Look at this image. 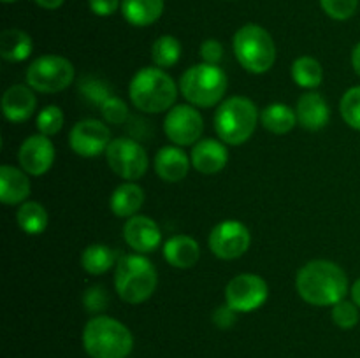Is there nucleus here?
<instances>
[{
	"instance_id": "1",
	"label": "nucleus",
	"mask_w": 360,
	"mask_h": 358,
	"mask_svg": "<svg viewBox=\"0 0 360 358\" xmlns=\"http://www.w3.org/2000/svg\"><path fill=\"white\" fill-rule=\"evenodd\" d=\"M295 288L308 304L316 307L336 305L348 293L347 272L330 260H311L299 269Z\"/></svg>"
},
{
	"instance_id": "2",
	"label": "nucleus",
	"mask_w": 360,
	"mask_h": 358,
	"mask_svg": "<svg viewBox=\"0 0 360 358\" xmlns=\"http://www.w3.org/2000/svg\"><path fill=\"white\" fill-rule=\"evenodd\" d=\"M129 95L132 104L139 111L158 114V112L172 109L178 97V86L164 69L146 67L132 77Z\"/></svg>"
},
{
	"instance_id": "3",
	"label": "nucleus",
	"mask_w": 360,
	"mask_h": 358,
	"mask_svg": "<svg viewBox=\"0 0 360 358\" xmlns=\"http://www.w3.org/2000/svg\"><path fill=\"white\" fill-rule=\"evenodd\" d=\"M83 347L91 358H127L134 350V337L122 321L98 314L84 325Z\"/></svg>"
},
{
	"instance_id": "4",
	"label": "nucleus",
	"mask_w": 360,
	"mask_h": 358,
	"mask_svg": "<svg viewBox=\"0 0 360 358\" xmlns=\"http://www.w3.org/2000/svg\"><path fill=\"white\" fill-rule=\"evenodd\" d=\"M157 269L141 253L122 256L116 263V293L127 304L137 305L146 302L157 290Z\"/></svg>"
},
{
	"instance_id": "5",
	"label": "nucleus",
	"mask_w": 360,
	"mask_h": 358,
	"mask_svg": "<svg viewBox=\"0 0 360 358\" xmlns=\"http://www.w3.org/2000/svg\"><path fill=\"white\" fill-rule=\"evenodd\" d=\"M260 114L246 97L225 98L214 112L217 135L229 146H241L253 135Z\"/></svg>"
},
{
	"instance_id": "6",
	"label": "nucleus",
	"mask_w": 360,
	"mask_h": 358,
	"mask_svg": "<svg viewBox=\"0 0 360 358\" xmlns=\"http://www.w3.org/2000/svg\"><path fill=\"white\" fill-rule=\"evenodd\" d=\"M234 55L245 70L264 74L276 62V46L273 37L260 25L248 23L234 34Z\"/></svg>"
},
{
	"instance_id": "7",
	"label": "nucleus",
	"mask_w": 360,
	"mask_h": 358,
	"mask_svg": "<svg viewBox=\"0 0 360 358\" xmlns=\"http://www.w3.org/2000/svg\"><path fill=\"white\" fill-rule=\"evenodd\" d=\"M179 90L193 107H213L220 104L227 91V76L218 65L199 63L183 72Z\"/></svg>"
},
{
	"instance_id": "8",
	"label": "nucleus",
	"mask_w": 360,
	"mask_h": 358,
	"mask_svg": "<svg viewBox=\"0 0 360 358\" xmlns=\"http://www.w3.org/2000/svg\"><path fill=\"white\" fill-rule=\"evenodd\" d=\"M74 81V65L58 55H42L28 65L27 83L41 93H58Z\"/></svg>"
},
{
	"instance_id": "9",
	"label": "nucleus",
	"mask_w": 360,
	"mask_h": 358,
	"mask_svg": "<svg viewBox=\"0 0 360 358\" xmlns=\"http://www.w3.org/2000/svg\"><path fill=\"white\" fill-rule=\"evenodd\" d=\"M105 160H108L109 168L127 181H136L143 178L150 165L146 150L137 140L129 139V137L112 139L105 150Z\"/></svg>"
},
{
	"instance_id": "10",
	"label": "nucleus",
	"mask_w": 360,
	"mask_h": 358,
	"mask_svg": "<svg viewBox=\"0 0 360 358\" xmlns=\"http://www.w3.org/2000/svg\"><path fill=\"white\" fill-rule=\"evenodd\" d=\"M269 297V286L259 274H239L225 288V302L236 312H252L264 305Z\"/></svg>"
},
{
	"instance_id": "11",
	"label": "nucleus",
	"mask_w": 360,
	"mask_h": 358,
	"mask_svg": "<svg viewBox=\"0 0 360 358\" xmlns=\"http://www.w3.org/2000/svg\"><path fill=\"white\" fill-rule=\"evenodd\" d=\"M207 244L213 255L220 260H236L248 251L252 235L241 221L225 220L211 230Z\"/></svg>"
},
{
	"instance_id": "12",
	"label": "nucleus",
	"mask_w": 360,
	"mask_h": 358,
	"mask_svg": "<svg viewBox=\"0 0 360 358\" xmlns=\"http://www.w3.org/2000/svg\"><path fill=\"white\" fill-rule=\"evenodd\" d=\"M164 132L176 146H193L204 132V119L193 105H174L164 119Z\"/></svg>"
},
{
	"instance_id": "13",
	"label": "nucleus",
	"mask_w": 360,
	"mask_h": 358,
	"mask_svg": "<svg viewBox=\"0 0 360 358\" xmlns=\"http://www.w3.org/2000/svg\"><path fill=\"white\" fill-rule=\"evenodd\" d=\"M111 144V130L98 119H81L69 133V146L83 158H94L105 153Z\"/></svg>"
},
{
	"instance_id": "14",
	"label": "nucleus",
	"mask_w": 360,
	"mask_h": 358,
	"mask_svg": "<svg viewBox=\"0 0 360 358\" xmlns=\"http://www.w3.org/2000/svg\"><path fill=\"white\" fill-rule=\"evenodd\" d=\"M18 160L27 174L42 175L51 168L55 161V146L49 137L35 133L23 140L18 151Z\"/></svg>"
},
{
	"instance_id": "15",
	"label": "nucleus",
	"mask_w": 360,
	"mask_h": 358,
	"mask_svg": "<svg viewBox=\"0 0 360 358\" xmlns=\"http://www.w3.org/2000/svg\"><path fill=\"white\" fill-rule=\"evenodd\" d=\"M123 239L136 253L146 255L155 251L162 241V230L150 216L136 214L123 225Z\"/></svg>"
},
{
	"instance_id": "16",
	"label": "nucleus",
	"mask_w": 360,
	"mask_h": 358,
	"mask_svg": "<svg viewBox=\"0 0 360 358\" xmlns=\"http://www.w3.org/2000/svg\"><path fill=\"white\" fill-rule=\"evenodd\" d=\"M192 160L179 146H164L155 154V172L165 183H179L186 178Z\"/></svg>"
},
{
	"instance_id": "17",
	"label": "nucleus",
	"mask_w": 360,
	"mask_h": 358,
	"mask_svg": "<svg viewBox=\"0 0 360 358\" xmlns=\"http://www.w3.org/2000/svg\"><path fill=\"white\" fill-rule=\"evenodd\" d=\"M190 160L192 167L200 174H217L229 161L227 147L220 140L200 139L199 142L193 144Z\"/></svg>"
},
{
	"instance_id": "18",
	"label": "nucleus",
	"mask_w": 360,
	"mask_h": 358,
	"mask_svg": "<svg viewBox=\"0 0 360 358\" xmlns=\"http://www.w3.org/2000/svg\"><path fill=\"white\" fill-rule=\"evenodd\" d=\"M295 114H297V123L302 128L316 132L329 123L330 107L322 95L316 91H308L299 97Z\"/></svg>"
},
{
	"instance_id": "19",
	"label": "nucleus",
	"mask_w": 360,
	"mask_h": 358,
	"mask_svg": "<svg viewBox=\"0 0 360 358\" xmlns=\"http://www.w3.org/2000/svg\"><path fill=\"white\" fill-rule=\"evenodd\" d=\"M37 107V98H35L34 90L25 84H14L7 88L2 97V111L4 116L11 123H23L34 114Z\"/></svg>"
},
{
	"instance_id": "20",
	"label": "nucleus",
	"mask_w": 360,
	"mask_h": 358,
	"mask_svg": "<svg viewBox=\"0 0 360 358\" xmlns=\"http://www.w3.org/2000/svg\"><path fill=\"white\" fill-rule=\"evenodd\" d=\"M30 179L23 168H16L13 165L0 167V200L6 206L27 202L30 195Z\"/></svg>"
},
{
	"instance_id": "21",
	"label": "nucleus",
	"mask_w": 360,
	"mask_h": 358,
	"mask_svg": "<svg viewBox=\"0 0 360 358\" xmlns=\"http://www.w3.org/2000/svg\"><path fill=\"white\" fill-rule=\"evenodd\" d=\"M200 248L190 235H174L164 244V258L176 269H190L199 262Z\"/></svg>"
},
{
	"instance_id": "22",
	"label": "nucleus",
	"mask_w": 360,
	"mask_h": 358,
	"mask_svg": "<svg viewBox=\"0 0 360 358\" xmlns=\"http://www.w3.org/2000/svg\"><path fill=\"white\" fill-rule=\"evenodd\" d=\"M144 204V190L132 181L120 185L109 199V207L118 218H132Z\"/></svg>"
},
{
	"instance_id": "23",
	"label": "nucleus",
	"mask_w": 360,
	"mask_h": 358,
	"mask_svg": "<svg viewBox=\"0 0 360 358\" xmlns=\"http://www.w3.org/2000/svg\"><path fill=\"white\" fill-rule=\"evenodd\" d=\"M164 0H122V14L134 27H150L160 20Z\"/></svg>"
},
{
	"instance_id": "24",
	"label": "nucleus",
	"mask_w": 360,
	"mask_h": 358,
	"mask_svg": "<svg viewBox=\"0 0 360 358\" xmlns=\"http://www.w3.org/2000/svg\"><path fill=\"white\" fill-rule=\"evenodd\" d=\"M32 37L23 30L9 28L0 34V56L6 62H23L32 55Z\"/></svg>"
},
{
	"instance_id": "25",
	"label": "nucleus",
	"mask_w": 360,
	"mask_h": 358,
	"mask_svg": "<svg viewBox=\"0 0 360 358\" xmlns=\"http://www.w3.org/2000/svg\"><path fill=\"white\" fill-rule=\"evenodd\" d=\"M260 123L271 133L285 135V133H288L295 126L297 114H295V111L290 105L276 102V104H271L262 109V112H260Z\"/></svg>"
},
{
	"instance_id": "26",
	"label": "nucleus",
	"mask_w": 360,
	"mask_h": 358,
	"mask_svg": "<svg viewBox=\"0 0 360 358\" xmlns=\"http://www.w3.org/2000/svg\"><path fill=\"white\" fill-rule=\"evenodd\" d=\"M116 263V253L105 244H90L81 253V267L91 276L105 274Z\"/></svg>"
},
{
	"instance_id": "27",
	"label": "nucleus",
	"mask_w": 360,
	"mask_h": 358,
	"mask_svg": "<svg viewBox=\"0 0 360 358\" xmlns=\"http://www.w3.org/2000/svg\"><path fill=\"white\" fill-rule=\"evenodd\" d=\"M16 221L21 230L28 235H39L48 227V213L44 206L34 200H27L18 207Z\"/></svg>"
},
{
	"instance_id": "28",
	"label": "nucleus",
	"mask_w": 360,
	"mask_h": 358,
	"mask_svg": "<svg viewBox=\"0 0 360 358\" xmlns=\"http://www.w3.org/2000/svg\"><path fill=\"white\" fill-rule=\"evenodd\" d=\"M292 79L301 88L313 90V88H319L322 84L323 69L319 60L311 58V56H299L292 63Z\"/></svg>"
},
{
	"instance_id": "29",
	"label": "nucleus",
	"mask_w": 360,
	"mask_h": 358,
	"mask_svg": "<svg viewBox=\"0 0 360 358\" xmlns=\"http://www.w3.org/2000/svg\"><path fill=\"white\" fill-rule=\"evenodd\" d=\"M151 58L160 69L174 67L181 58V44L174 35H162L151 46Z\"/></svg>"
},
{
	"instance_id": "30",
	"label": "nucleus",
	"mask_w": 360,
	"mask_h": 358,
	"mask_svg": "<svg viewBox=\"0 0 360 358\" xmlns=\"http://www.w3.org/2000/svg\"><path fill=\"white\" fill-rule=\"evenodd\" d=\"M340 109L345 123L360 132V86H354L345 91Z\"/></svg>"
},
{
	"instance_id": "31",
	"label": "nucleus",
	"mask_w": 360,
	"mask_h": 358,
	"mask_svg": "<svg viewBox=\"0 0 360 358\" xmlns=\"http://www.w3.org/2000/svg\"><path fill=\"white\" fill-rule=\"evenodd\" d=\"M37 126L39 133L46 137L56 135V133L62 130L63 126V112L58 105H48V107L42 109L37 116Z\"/></svg>"
},
{
	"instance_id": "32",
	"label": "nucleus",
	"mask_w": 360,
	"mask_h": 358,
	"mask_svg": "<svg viewBox=\"0 0 360 358\" xmlns=\"http://www.w3.org/2000/svg\"><path fill=\"white\" fill-rule=\"evenodd\" d=\"M330 316H333L334 325H338L343 330L354 329L359 323L360 314H359V305L355 302L350 300H341L338 302L336 305H333V311H330Z\"/></svg>"
},
{
	"instance_id": "33",
	"label": "nucleus",
	"mask_w": 360,
	"mask_h": 358,
	"mask_svg": "<svg viewBox=\"0 0 360 358\" xmlns=\"http://www.w3.org/2000/svg\"><path fill=\"white\" fill-rule=\"evenodd\" d=\"M320 6L333 20L347 21L357 11L359 0H320Z\"/></svg>"
},
{
	"instance_id": "34",
	"label": "nucleus",
	"mask_w": 360,
	"mask_h": 358,
	"mask_svg": "<svg viewBox=\"0 0 360 358\" xmlns=\"http://www.w3.org/2000/svg\"><path fill=\"white\" fill-rule=\"evenodd\" d=\"M101 112L105 121L112 123V125H122L129 118V107H127V104L122 98L115 97V95H111V97L102 102Z\"/></svg>"
},
{
	"instance_id": "35",
	"label": "nucleus",
	"mask_w": 360,
	"mask_h": 358,
	"mask_svg": "<svg viewBox=\"0 0 360 358\" xmlns=\"http://www.w3.org/2000/svg\"><path fill=\"white\" fill-rule=\"evenodd\" d=\"M79 90L83 91L84 97L90 98V100L95 102V104H102L105 98L111 97L108 88H105L101 81L95 79V77H83L79 84Z\"/></svg>"
},
{
	"instance_id": "36",
	"label": "nucleus",
	"mask_w": 360,
	"mask_h": 358,
	"mask_svg": "<svg viewBox=\"0 0 360 358\" xmlns=\"http://www.w3.org/2000/svg\"><path fill=\"white\" fill-rule=\"evenodd\" d=\"M108 293L102 286H91L84 291L83 304L86 307V311L90 312H102L108 307Z\"/></svg>"
},
{
	"instance_id": "37",
	"label": "nucleus",
	"mask_w": 360,
	"mask_h": 358,
	"mask_svg": "<svg viewBox=\"0 0 360 358\" xmlns=\"http://www.w3.org/2000/svg\"><path fill=\"white\" fill-rule=\"evenodd\" d=\"M200 56H202L204 63L218 65L221 62V58H224V46L217 39H207L200 46Z\"/></svg>"
},
{
	"instance_id": "38",
	"label": "nucleus",
	"mask_w": 360,
	"mask_h": 358,
	"mask_svg": "<svg viewBox=\"0 0 360 358\" xmlns=\"http://www.w3.org/2000/svg\"><path fill=\"white\" fill-rule=\"evenodd\" d=\"M236 314H238V312H236L229 304L221 305V307H218L213 314L214 325L221 330L231 329V326L236 323Z\"/></svg>"
},
{
	"instance_id": "39",
	"label": "nucleus",
	"mask_w": 360,
	"mask_h": 358,
	"mask_svg": "<svg viewBox=\"0 0 360 358\" xmlns=\"http://www.w3.org/2000/svg\"><path fill=\"white\" fill-rule=\"evenodd\" d=\"M88 4L95 16H111L122 7V0H88Z\"/></svg>"
},
{
	"instance_id": "40",
	"label": "nucleus",
	"mask_w": 360,
	"mask_h": 358,
	"mask_svg": "<svg viewBox=\"0 0 360 358\" xmlns=\"http://www.w3.org/2000/svg\"><path fill=\"white\" fill-rule=\"evenodd\" d=\"M35 4H37L39 7H42V9L55 11V9H58L60 6H62L63 0H35Z\"/></svg>"
},
{
	"instance_id": "41",
	"label": "nucleus",
	"mask_w": 360,
	"mask_h": 358,
	"mask_svg": "<svg viewBox=\"0 0 360 358\" xmlns=\"http://www.w3.org/2000/svg\"><path fill=\"white\" fill-rule=\"evenodd\" d=\"M352 67H354V70L360 77V42L355 46L354 51H352Z\"/></svg>"
},
{
	"instance_id": "42",
	"label": "nucleus",
	"mask_w": 360,
	"mask_h": 358,
	"mask_svg": "<svg viewBox=\"0 0 360 358\" xmlns=\"http://www.w3.org/2000/svg\"><path fill=\"white\" fill-rule=\"evenodd\" d=\"M352 300L360 307V277L355 281L354 286H352Z\"/></svg>"
},
{
	"instance_id": "43",
	"label": "nucleus",
	"mask_w": 360,
	"mask_h": 358,
	"mask_svg": "<svg viewBox=\"0 0 360 358\" xmlns=\"http://www.w3.org/2000/svg\"><path fill=\"white\" fill-rule=\"evenodd\" d=\"M2 2H6V4H11V2H16V0H2Z\"/></svg>"
}]
</instances>
